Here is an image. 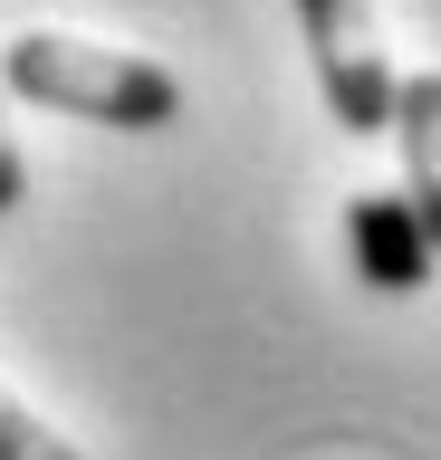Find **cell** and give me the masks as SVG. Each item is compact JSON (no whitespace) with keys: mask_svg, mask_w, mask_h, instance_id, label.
<instances>
[{"mask_svg":"<svg viewBox=\"0 0 441 460\" xmlns=\"http://www.w3.org/2000/svg\"><path fill=\"white\" fill-rule=\"evenodd\" d=\"M0 460H87V451H77L67 431H49V422L30 412V402L0 384Z\"/></svg>","mask_w":441,"mask_h":460,"instance_id":"5","label":"cell"},{"mask_svg":"<svg viewBox=\"0 0 441 460\" xmlns=\"http://www.w3.org/2000/svg\"><path fill=\"white\" fill-rule=\"evenodd\" d=\"M0 86L30 96V106L116 125V135H163L182 115V77L173 67H154V58H135V49L67 39V29H20V39L0 49Z\"/></svg>","mask_w":441,"mask_h":460,"instance_id":"1","label":"cell"},{"mask_svg":"<svg viewBox=\"0 0 441 460\" xmlns=\"http://www.w3.org/2000/svg\"><path fill=\"white\" fill-rule=\"evenodd\" d=\"M393 135H403V201L422 221V240H432V259H441V67L393 86Z\"/></svg>","mask_w":441,"mask_h":460,"instance_id":"4","label":"cell"},{"mask_svg":"<svg viewBox=\"0 0 441 460\" xmlns=\"http://www.w3.org/2000/svg\"><path fill=\"white\" fill-rule=\"evenodd\" d=\"M346 240H355V269H365L384 297H403V288L432 279V240H422L403 192H355L346 201Z\"/></svg>","mask_w":441,"mask_h":460,"instance_id":"3","label":"cell"},{"mask_svg":"<svg viewBox=\"0 0 441 460\" xmlns=\"http://www.w3.org/2000/svg\"><path fill=\"white\" fill-rule=\"evenodd\" d=\"M20 192H30V164H20V144H10V125H0V221L20 211Z\"/></svg>","mask_w":441,"mask_h":460,"instance_id":"6","label":"cell"},{"mask_svg":"<svg viewBox=\"0 0 441 460\" xmlns=\"http://www.w3.org/2000/svg\"><path fill=\"white\" fill-rule=\"evenodd\" d=\"M307 58H317V96L346 135H393V49L375 29V0H297Z\"/></svg>","mask_w":441,"mask_h":460,"instance_id":"2","label":"cell"}]
</instances>
